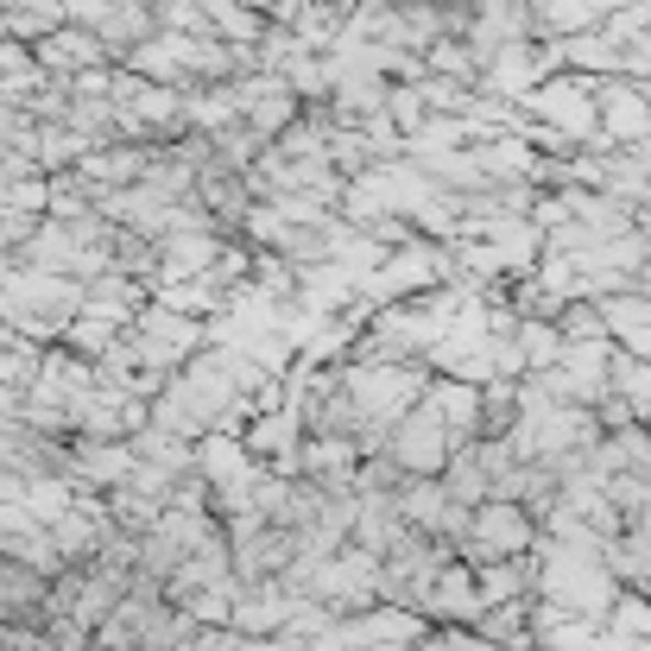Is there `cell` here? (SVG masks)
Returning <instances> with one entry per match:
<instances>
[{
  "mask_svg": "<svg viewBox=\"0 0 651 651\" xmlns=\"http://www.w3.org/2000/svg\"><path fill=\"white\" fill-rule=\"evenodd\" d=\"M475 526H481V538H487L475 556H512V551H526L531 544V526H526L519 506H481Z\"/></svg>",
  "mask_w": 651,
  "mask_h": 651,
  "instance_id": "obj_1",
  "label": "cell"
}]
</instances>
